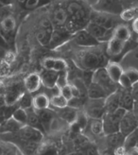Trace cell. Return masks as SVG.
I'll list each match as a JSON object with an SVG mask.
<instances>
[{
  "label": "cell",
  "instance_id": "obj_26",
  "mask_svg": "<svg viewBox=\"0 0 138 155\" xmlns=\"http://www.w3.org/2000/svg\"><path fill=\"white\" fill-rule=\"evenodd\" d=\"M107 73H108L111 80L118 84L120 77L124 73V69L121 66L120 64L116 63V61H109L107 65L105 66Z\"/></svg>",
  "mask_w": 138,
  "mask_h": 155
},
{
  "label": "cell",
  "instance_id": "obj_42",
  "mask_svg": "<svg viewBox=\"0 0 138 155\" xmlns=\"http://www.w3.org/2000/svg\"><path fill=\"white\" fill-rule=\"evenodd\" d=\"M118 85H119V87L122 89H132L133 87L131 81H130V79L128 78V76L125 74V72L120 77L119 81H118Z\"/></svg>",
  "mask_w": 138,
  "mask_h": 155
},
{
  "label": "cell",
  "instance_id": "obj_28",
  "mask_svg": "<svg viewBox=\"0 0 138 155\" xmlns=\"http://www.w3.org/2000/svg\"><path fill=\"white\" fill-rule=\"evenodd\" d=\"M39 116V119L41 122V125L44 129V134H47V130L48 129V126L51 122V120L55 117L56 113L55 111L52 109V108H48V109L45 110H41V111H36Z\"/></svg>",
  "mask_w": 138,
  "mask_h": 155
},
{
  "label": "cell",
  "instance_id": "obj_43",
  "mask_svg": "<svg viewBox=\"0 0 138 155\" xmlns=\"http://www.w3.org/2000/svg\"><path fill=\"white\" fill-rule=\"evenodd\" d=\"M40 28L45 29V30H48V31H53L54 30V27H53V24L51 20L48 19V18H44L41 20L40 22Z\"/></svg>",
  "mask_w": 138,
  "mask_h": 155
},
{
  "label": "cell",
  "instance_id": "obj_31",
  "mask_svg": "<svg viewBox=\"0 0 138 155\" xmlns=\"http://www.w3.org/2000/svg\"><path fill=\"white\" fill-rule=\"evenodd\" d=\"M132 33L130 28L125 26V25H118L113 28V37L118 39V40L127 43L130 39H131Z\"/></svg>",
  "mask_w": 138,
  "mask_h": 155
},
{
  "label": "cell",
  "instance_id": "obj_34",
  "mask_svg": "<svg viewBox=\"0 0 138 155\" xmlns=\"http://www.w3.org/2000/svg\"><path fill=\"white\" fill-rule=\"evenodd\" d=\"M66 106H68V101L60 93L50 97V108H52L53 110L63 109Z\"/></svg>",
  "mask_w": 138,
  "mask_h": 155
},
{
  "label": "cell",
  "instance_id": "obj_21",
  "mask_svg": "<svg viewBox=\"0 0 138 155\" xmlns=\"http://www.w3.org/2000/svg\"><path fill=\"white\" fill-rule=\"evenodd\" d=\"M121 88L119 87L116 92L112 93L105 98V110L107 113H113L120 107Z\"/></svg>",
  "mask_w": 138,
  "mask_h": 155
},
{
  "label": "cell",
  "instance_id": "obj_25",
  "mask_svg": "<svg viewBox=\"0 0 138 155\" xmlns=\"http://www.w3.org/2000/svg\"><path fill=\"white\" fill-rule=\"evenodd\" d=\"M69 19L68 13L66 12V9H63V8H58L54 11L52 14V24L54 28H64L65 24L67 23Z\"/></svg>",
  "mask_w": 138,
  "mask_h": 155
},
{
  "label": "cell",
  "instance_id": "obj_12",
  "mask_svg": "<svg viewBox=\"0 0 138 155\" xmlns=\"http://www.w3.org/2000/svg\"><path fill=\"white\" fill-rule=\"evenodd\" d=\"M138 128V120L132 111H127L123 118L121 119L119 131L125 136L134 131Z\"/></svg>",
  "mask_w": 138,
  "mask_h": 155
},
{
  "label": "cell",
  "instance_id": "obj_2",
  "mask_svg": "<svg viewBox=\"0 0 138 155\" xmlns=\"http://www.w3.org/2000/svg\"><path fill=\"white\" fill-rule=\"evenodd\" d=\"M15 28H16V21L12 15L9 7L3 6L0 9V32L8 44L11 39H12Z\"/></svg>",
  "mask_w": 138,
  "mask_h": 155
},
{
  "label": "cell",
  "instance_id": "obj_29",
  "mask_svg": "<svg viewBox=\"0 0 138 155\" xmlns=\"http://www.w3.org/2000/svg\"><path fill=\"white\" fill-rule=\"evenodd\" d=\"M122 89V88H121ZM134 98L132 94V89H122L120 97V107L126 111H132L134 104Z\"/></svg>",
  "mask_w": 138,
  "mask_h": 155
},
{
  "label": "cell",
  "instance_id": "obj_52",
  "mask_svg": "<svg viewBox=\"0 0 138 155\" xmlns=\"http://www.w3.org/2000/svg\"><path fill=\"white\" fill-rule=\"evenodd\" d=\"M66 155H85L83 151H80V150H74L72 152H69L67 153Z\"/></svg>",
  "mask_w": 138,
  "mask_h": 155
},
{
  "label": "cell",
  "instance_id": "obj_53",
  "mask_svg": "<svg viewBox=\"0 0 138 155\" xmlns=\"http://www.w3.org/2000/svg\"><path fill=\"white\" fill-rule=\"evenodd\" d=\"M137 1V0H121V2H122V5L123 4H130V5H132L133 3H135Z\"/></svg>",
  "mask_w": 138,
  "mask_h": 155
},
{
  "label": "cell",
  "instance_id": "obj_7",
  "mask_svg": "<svg viewBox=\"0 0 138 155\" xmlns=\"http://www.w3.org/2000/svg\"><path fill=\"white\" fill-rule=\"evenodd\" d=\"M85 29L99 43L104 41L108 42L113 37V29H107L91 21L87 23V25L85 26Z\"/></svg>",
  "mask_w": 138,
  "mask_h": 155
},
{
  "label": "cell",
  "instance_id": "obj_9",
  "mask_svg": "<svg viewBox=\"0 0 138 155\" xmlns=\"http://www.w3.org/2000/svg\"><path fill=\"white\" fill-rule=\"evenodd\" d=\"M95 10L99 12L109 13V14H117L121 13L122 9L121 0H97Z\"/></svg>",
  "mask_w": 138,
  "mask_h": 155
},
{
  "label": "cell",
  "instance_id": "obj_8",
  "mask_svg": "<svg viewBox=\"0 0 138 155\" xmlns=\"http://www.w3.org/2000/svg\"><path fill=\"white\" fill-rule=\"evenodd\" d=\"M16 135L22 139V140L28 141V142H33L37 144H41L42 141L44 140V134L42 130L32 128L30 126H23L19 131L16 134Z\"/></svg>",
  "mask_w": 138,
  "mask_h": 155
},
{
  "label": "cell",
  "instance_id": "obj_4",
  "mask_svg": "<svg viewBox=\"0 0 138 155\" xmlns=\"http://www.w3.org/2000/svg\"><path fill=\"white\" fill-rule=\"evenodd\" d=\"M92 81L100 85L108 93V95H111L112 93L116 92L119 88V85L111 80V78L109 77L108 73H107L105 67H99L96 69L95 71H93V74H92Z\"/></svg>",
  "mask_w": 138,
  "mask_h": 155
},
{
  "label": "cell",
  "instance_id": "obj_6",
  "mask_svg": "<svg viewBox=\"0 0 138 155\" xmlns=\"http://www.w3.org/2000/svg\"><path fill=\"white\" fill-rule=\"evenodd\" d=\"M26 91L24 88V84L19 83H12L7 85L5 88V99L7 106L16 105L19 101L20 97Z\"/></svg>",
  "mask_w": 138,
  "mask_h": 155
},
{
  "label": "cell",
  "instance_id": "obj_55",
  "mask_svg": "<svg viewBox=\"0 0 138 155\" xmlns=\"http://www.w3.org/2000/svg\"><path fill=\"white\" fill-rule=\"evenodd\" d=\"M137 130H138V128H137Z\"/></svg>",
  "mask_w": 138,
  "mask_h": 155
},
{
  "label": "cell",
  "instance_id": "obj_39",
  "mask_svg": "<svg viewBox=\"0 0 138 155\" xmlns=\"http://www.w3.org/2000/svg\"><path fill=\"white\" fill-rule=\"evenodd\" d=\"M37 154L38 155H59V151L55 145L48 144L44 146H40Z\"/></svg>",
  "mask_w": 138,
  "mask_h": 155
},
{
  "label": "cell",
  "instance_id": "obj_32",
  "mask_svg": "<svg viewBox=\"0 0 138 155\" xmlns=\"http://www.w3.org/2000/svg\"><path fill=\"white\" fill-rule=\"evenodd\" d=\"M27 113H28V123H27V125L32 127V128L40 130L44 134V129H43V127L41 125V122H40V119H39V116H38L37 112L33 109V108H30V109L27 110Z\"/></svg>",
  "mask_w": 138,
  "mask_h": 155
},
{
  "label": "cell",
  "instance_id": "obj_13",
  "mask_svg": "<svg viewBox=\"0 0 138 155\" xmlns=\"http://www.w3.org/2000/svg\"><path fill=\"white\" fill-rule=\"evenodd\" d=\"M85 131H88L89 133V134H87L86 136L91 141H92V139H94V138H98V137L100 138L102 136H105L102 119H89L88 126L86 130H84V133H85Z\"/></svg>",
  "mask_w": 138,
  "mask_h": 155
},
{
  "label": "cell",
  "instance_id": "obj_16",
  "mask_svg": "<svg viewBox=\"0 0 138 155\" xmlns=\"http://www.w3.org/2000/svg\"><path fill=\"white\" fill-rule=\"evenodd\" d=\"M54 111L61 119L64 120L65 123H67L69 126H71L72 124H74L76 122L80 110L75 109V108L68 105V106L63 108V109H58V110H54Z\"/></svg>",
  "mask_w": 138,
  "mask_h": 155
},
{
  "label": "cell",
  "instance_id": "obj_27",
  "mask_svg": "<svg viewBox=\"0 0 138 155\" xmlns=\"http://www.w3.org/2000/svg\"><path fill=\"white\" fill-rule=\"evenodd\" d=\"M120 64L123 67L124 70L130 68H133L138 70V48L130 51L123 58Z\"/></svg>",
  "mask_w": 138,
  "mask_h": 155
},
{
  "label": "cell",
  "instance_id": "obj_17",
  "mask_svg": "<svg viewBox=\"0 0 138 155\" xmlns=\"http://www.w3.org/2000/svg\"><path fill=\"white\" fill-rule=\"evenodd\" d=\"M127 43H124L118 39H116L112 37L107 43V48H106V53L109 57H118L121 55L122 51L124 50Z\"/></svg>",
  "mask_w": 138,
  "mask_h": 155
},
{
  "label": "cell",
  "instance_id": "obj_18",
  "mask_svg": "<svg viewBox=\"0 0 138 155\" xmlns=\"http://www.w3.org/2000/svg\"><path fill=\"white\" fill-rule=\"evenodd\" d=\"M43 66L45 70H51L58 73L67 71V64L62 59L47 58L43 61Z\"/></svg>",
  "mask_w": 138,
  "mask_h": 155
},
{
  "label": "cell",
  "instance_id": "obj_50",
  "mask_svg": "<svg viewBox=\"0 0 138 155\" xmlns=\"http://www.w3.org/2000/svg\"><path fill=\"white\" fill-rule=\"evenodd\" d=\"M132 112H133V114L135 115V117L138 120V101H134V104H133Z\"/></svg>",
  "mask_w": 138,
  "mask_h": 155
},
{
  "label": "cell",
  "instance_id": "obj_3",
  "mask_svg": "<svg viewBox=\"0 0 138 155\" xmlns=\"http://www.w3.org/2000/svg\"><path fill=\"white\" fill-rule=\"evenodd\" d=\"M127 111L123 108L119 107L113 113H107L102 118L103 123V129H104V134L108 135L112 134H116L119 131L120 122L123 118L124 114Z\"/></svg>",
  "mask_w": 138,
  "mask_h": 155
},
{
  "label": "cell",
  "instance_id": "obj_19",
  "mask_svg": "<svg viewBox=\"0 0 138 155\" xmlns=\"http://www.w3.org/2000/svg\"><path fill=\"white\" fill-rule=\"evenodd\" d=\"M71 33H69L65 28H54L50 39V48H57V46L64 44L67 39L70 37Z\"/></svg>",
  "mask_w": 138,
  "mask_h": 155
},
{
  "label": "cell",
  "instance_id": "obj_5",
  "mask_svg": "<svg viewBox=\"0 0 138 155\" xmlns=\"http://www.w3.org/2000/svg\"><path fill=\"white\" fill-rule=\"evenodd\" d=\"M82 111L86 114L89 119H102L106 114L105 99H89L87 98Z\"/></svg>",
  "mask_w": 138,
  "mask_h": 155
},
{
  "label": "cell",
  "instance_id": "obj_46",
  "mask_svg": "<svg viewBox=\"0 0 138 155\" xmlns=\"http://www.w3.org/2000/svg\"><path fill=\"white\" fill-rule=\"evenodd\" d=\"M24 7L27 10H33L40 7V0H27L24 3Z\"/></svg>",
  "mask_w": 138,
  "mask_h": 155
},
{
  "label": "cell",
  "instance_id": "obj_44",
  "mask_svg": "<svg viewBox=\"0 0 138 155\" xmlns=\"http://www.w3.org/2000/svg\"><path fill=\"white\" fill-rule=\"evenodd\" d=\"M83 152L85 153V155H99V153H100V151L98 150V148L93 143L89 145L87 148L83 150Z\"/></svg>",
  "mask_w": 138,
  "mask_h": 155
},
{
  "label": "cell",
  "instance_id": "obj_37",
  "mask_svg": "<svg viewBox=\"0 0 138 155\" xmlns=\"http://www.w3.org/2000/svg\"><path fill=\"white\" fill-rule=\"evenodd\" d=\"M137 9L136 7H131V8H127V9L123 10L120 13V19L122 21L125 22H130V21H133L137 17Z\"/></svg>",
  "mask_w": 138,
  "mask_h": 155
},
{
  "label": "cell",
  "instance_id": "obj_23",
  "mask_svg": "<svg viewBox=\"0 0 138 155\" xmlns=\"http://www.w3.org/2000/svg\"><path fill=\"white\" fill-rule=\"evenodd\" d=\"M86 94H87V98L89 99H105L109 96L108 93L100 85H98L93 81L87 86Z\"/></svg>",
  "mask_w": 138,
  "mask_h": 155
},
{
  "label": "cell",
  "instance_id": "obj_38",
  "mask_svg": "<svg viewBox=\"0 0 138 155\" xmlns=\"http://www.w3.org/2000/svg\"><path fill=\"white\" fill-rule=\"evenodd\" d=\"M32 96L31 94H29L28 92H25L24 94L22 95V97H20L19 101H18V107L22 108V109H30L32 108Z\"/></svg>",
  "mask_w": 138,
  "mask_h": 155
},
{
  "label": "cell",
  "instance_id": "obj_47",
  "mask_svg": "<svg viewBox=\"0 0 138 155\" xmlns=\"http://www.w3.org/2000/svg\"><path fill=\"white\" fill-rule=\"evenodd\" d=\"M9 46V44L7 43V41L5 40V38L3 37V35L0 32V48H7Z\"/></svg>",
  "mask_w": 138,
  "mask_h": 155
},
{
  "label": "cell",
  "instance_id": "obj_49",
  "mask_svg": "<svg viewBox=\"0 0 138 155\" xmlns=\"http://www.w3.org/2000/svg\"><path fill=\"white\" fill-rule=\"evenodd\" d=\"M132 28L133 31L138 34V17H136L133 21V24H132Z\"/></svg>",
  "mask_w": 138,
  "mask_h": 155
},
{
  "label": "cell",
  "instance_id": "obj_11",
  "mask_svg": "<svg viewBox=\"0 0 138 155\" xmlns=\"http://www.w3.org/2000/svg\"><path fill=\"white\" fill-rule=\"evenodd\" d=\"M72 40L73 42L78 45L80 46H83V48H94L99 45V42L92 36L87 30L80 29L78 30L77 32H75L72 36Z\"/></svg>",
  "mask_w": 138,
  "mask_h": 155
},
{
  "label": "cell",
  "instance_id": "obj_35",
  "mask_svg": "<svg viewBox=\"0 0 138 155\" xmlns=\"http://www.w3.org/2000/svg\"><path fill=\"white\" fill-rule=\"evenodd\" d=\"M52 32L43 28H39V30L36 32V39L38 43L43 46H49Z\"/></svg>",
  "mask_w": 138,
  "mask_h": 155
},
{
  "label": "cell",
  "instance_id": "obj_20",
  "mask_svg": "<svg viewBox=\"0 0 138 155\" xmlns=\"http://www.w3.org/2000/svg\"><path fill=\"white\" fill-rule=\"evenodd\" d=\"M42 86L47 89L52 90L57 88V81L59 78V73L51 70H44L42 74H40Z\"/></svg>",
  "mask_w": 138,
  "mask_h": 155
},
{
  "label": "cell",
  "instance_id": "obj_22",
  "mask_svg": "<svg viewBox=\"0 0 138 155\" xmlns=\"http://www.w3.org/2000/svg\"><path fill=\"white\" fill-rule=\"evenodd\" d=\"M69 126L67 123H65L64 120L61 119L59 116L56 114L55 117L53 118L49 124L48 129L47 130V134H51V135H57L61 134L64 131H65L67 129H69Z\"/></svg>",
  "mask_w": 138,
  "mask_h": 155
},
{
  "label": "cell",
  "instance_id": "obj_33",
  "mask_svg": "<svg viewBox=\"0 0 138 155\" xmlns=\"http://www.w3.org/2000/svg\"><path fill=\"white\" fill-rule=\"evenodd\" d=\"M137 147H138V130L136 129L133 133L126 135L123 149L126 151H130L137 148Z\"/></svg>",
  "mask_w": 138,
  "mask_h": 155
},
{
  "label": "cell",
  "instance_id": "obj_15",
  "mask_svg": "<svg viewBox=\"0 0 138 155\" xmlns=\"http://www.w3.org/2000/svg\"><path fill=\"white\" fill-rule=\"evenodd\" d=\"M125 135L122 134L120 131L116 134H112L105 135V146L107 150H111L113 151L117 150V149H120L123 147L124 141H125Z\"/></svg>",
  "mask_w": 138,
  "mask_h": 155
},
{
  "label": "cell",
  "instance_id": "obj_40",
  "mask_svg": "<svg viewBox=\"0 0 138 155\" xmlns=\"http://www.w3.org/2000/svg\"><path fill=\"white\" fill-rule=\"evenodd\" d=\"M60 94L62 95L67 101L69 102L73 98V93H72V85L70 83L66 84L65 86L60 88Z\"/></svg>",
  "mask_w": 138,
  "mask_h": 155
},
{
  "label": "cell",
  "instance_id": "obj_54",
  "mask_svg": "<svg viewBox=\"0 0 138 155\" xmlns=\"http://www.w3.org/2000/svg\"><path fill=\"white\" fill-rule=\"evenodd\" d=\"M17 1L20 2V3H25V2L27 1V0H17Z\"/></svg>",
  "mask_w": 138,
  "mask_h": 155
},
{
  "label": "cell",
  "instance_id": "obj_51",
  "mask_svg": "<svg viewBox=\"0 0 138 155\" xmlns=\"http://www.w3.org/2000/svg\"><path fill=\"white\" fill-rule=\"evenodd\" d=\"M99 155H114V151H113V150H107V149H105L104 150L100 151Z\"/></svg>",
  "mask_w": 138,
  "mask_h": 155
},
{
  "label": "cell",
  "instance_id": "obj_1",
  "mask_svg": "<svg viewBox=\"0 0 138 155\" xmlns=\"http://www.w3.org/2000/svg\"><path fill=\"white\" fill-rule=\"evenodd\" d=\"M75 63L84 71H95L99 67H105L108 64L104 54L92 50H81L76 55Z\"/></svg>",
  "mask_w": 138,
  "mask_h": 155
},
{
  "label": "cell",
  "instance_id": "obj_36",
  "mask_svg": "<svg viewBox=\"0 0 138 155\" xmlns=\"http://www.w3.org/2000/svg\"><path fill=\"white\" fill-rule=\"evenodd\" d=\"M12 117L16 121L17 123H19L21 126H26L28 123V113L27 110L22 109V108L18 107L16 110L14 111Z\"/></svg>",
  "mask_w": 138,
  "mask_h": 155
},
{
  "label": "cell",
  "instance_id": "obj_10",
  "mask_svg": "<svg viewBox=\"0 0 138 155\" xmlns=\"http://www.w3.org/2000/svg\"><path fill=\"white\" fill-rule=\"evenodd\" d=\"M91 22H94L107 29H113L118 26L117 25V18L114 14H109L99 12H97L96 13L91 15Z\"/></svg>",
  "mask_w": 138,
  "mask_h": 155
},
{
  "label": "cell",
  "instance_id": "obj_56",
  "mask_svg": "<svg viewBox=\"0 0 138 155\" xmlns=\"http://www.w3.org/2000/svg\"><path fill=\"white\" fill-rule=\"evenodd\" d=\"M137 148H138V147H137Z\"/></svg>",
  "mask_w": 138,
  "mask_h": 155
},
{
  "label": "cell",
  "instance_id": "obj_30",
  "mask_svg": "<svg viewBox=\"0 0 138 155\" xmlns=\"http://www.w3.org/2000/svg\"><path fill=\"white\" fill-rule=\"evenodd\" d=\"M19 123H17L12 117L7 120L3 124L0 125V134H17L19 130L22 128Z\"/></svg>",
  "mask_w": 138,
  "mask_h": 155
},
{
  "label": "cell",
  "instance_id": "obj_24",
  "mask_svg": "<svg viewBox=\"0 0 138 155\" xmlns=\"http://www.w3.org/2000/svg\"><path fill=\"white\" fill-rule=\"evenodd\" d=\"M32 108L35 111L50 108V97L45 93H39L32 97Z\"/></svg>",
  "mask_w": 138,
  "mask_h": 155
},
{
  "label": "cell",
  "instance_id": "obj_41",
  "mask_svg": "<svg viewBox=\"0 0 138 155\" xmlns=\"http://www.w3.org/2000/svg\"><path fill=\"white\" fill-rule=\"evenodd\" d=\"M124 72L128 76L130 81H131L133 86H134V85H136L138 83V70L137 69L130 68V69H126V70H124Z\"/></svg>",
  "mask_w": 138,
  "mask_h": 155
},
{
  "label": "cell",
  "instance_id": "obj_48",
  "mask_svg": "<svg viewBox=\"0 0 138 155\" xmlns=\"http://www.w3.org/2000/svg\"><path fill=\"white\" fill-rule=\"evenodd\" d=\"M132 94L135 101H138V85H134L132 88Z\"/></svg>",
  "mask_w": 138,
  "mask_h": 155
},
{
  "label": "cell",
  "instance_id": "obj_45",
  "mask_svg": "<svg viewBox=\"0 0 138 155\" xmlns=\"http://www.w3.org/2000/svg\"><path fill=\"white\" fill-rule=\"evenodd\" d=\"M10 72V64L6 61H0V77H5Z\"/></svg>",
  "mask_w": 138,
  "mask_h": 155
},
{
  "label": "cell",
  "instance_id": "obj_14",
  "mask_svg": "<svg viewBox=\"0 0 138 155\" xmlns=\"http://www.w3.org/2000/svg\"><path fill=\"white\" fill-rule=\"evenodd\" d=\"M23 84H24L25 91L29 93V94H33V93L37 92L42 86L40 74L38 73L28 74L24 79V81H23Z\"/></svg>",
  "mask_w": 138,
  "mask_h": 155
}]
</instances>
